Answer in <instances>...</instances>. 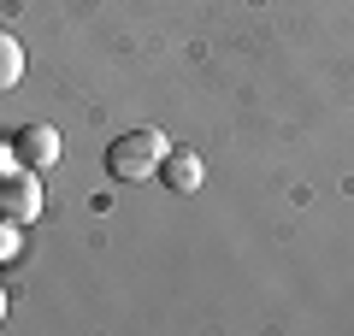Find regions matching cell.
<instances>
[{
	"label": "cell",
	"mask_w": 354,
	"mask_h": 336,
	"mask_svg": "<svg viewBox=\"0 0 354 336\" xmlns=\"http://www.w3.org/2000/svg\"><path fill=\"white\" fill-rule=\"evenodd\" d=\"M160 160H165V136L160 130H130V136H118L113 148H106V171L124 177V183L160 171Z\"/></svg>",
	"instance_id": "6da1fadb"
},
{
	"label": "cell",
	"mask_w": 354,
	"mask_h": 336,
	"mask_svg": "<svg viewBox=\"0 0 354 336\" xmlns=\"http://www.w3.org/2000/svg\"><path fill=\"white\" fill-rule=\"evenodd\" d=\"M41 212V183L30 165H6L0 171V218H12V224H30Z\"/></svg>",
	"instance_id": "7a4b0ae2"
},
{
	"label": "cell",
	"mask_w": 354,
	"mask_h": 336,
	"mask_svg": "<svg viewBox=\"0 0 354 336\" xmlns=\"http://www.w3.org/2000/svg\"><path fill=\"white\" fill-rule=\"evenodd\" d=\"M12 160L30 165V171H48V165L59 160V130L53 124H24L12 136Z\"/></svg>",
	"instance_id": "3957f363"
},
{
	"label": "cell",
	"mask_w": 354,
	"mask_h": 336,
	"mask_svg": "<svg viewBox=\"0 0 354 336\" xmlns=\"http://www.w3.org/2000/svg\"><path fill=\"white\" fill-rule=\"evenodd\" d=\"M160 177L177 189V195H195V189H201V153H195V148H165Z\"/></svg>",
	"instance_id": "277c9868"
},
{
	"label": "cell",
	"mask_w": 354,
	"mask_h": 336,
	"mask_svg": "<svg viewBox=\"0 0 354 336\" xmlns=\"http://www.w3.org/2000/svg\"><path fill=\"white\" fill-rule=\"evenodd\" d=\"M18 77H24V41L12 30H0V95L18 88Z\"/></svg>",
	"instance_id": "5b68a950"
},
{
	"label": "cell",
	"mask_w": 354,
	"mask_h": 336,
	"mask_svg": "<svg viewBox=\"0 0 354 336\" xmlns=\"http://www.w3.org/2000/svg\"><path fill=\"white\" fill-rule=\"evenodd\" d=\"M6 260H18V224L12 218H0V265Z\"/></svg>",
	"instance_id": "8992f818"
},
{
	"label": "cell",
	"mask_w": 354,
	"mask_h": 336,
	"mask_svg": "<svg viewBox=\"0 0 354 336\" xmlns=\"http://www.w3.org/2000/svg\"><path fill=\"white\" fill-rule=\"evenodd\" d=\"M0 319H6V295H0Z\"/></svg>",
	"instance_id": "52a82bcc"
}]
</instances>
